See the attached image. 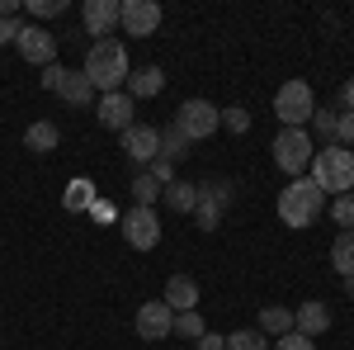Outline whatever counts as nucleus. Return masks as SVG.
Instances as JSON below:
<instances>
[{"label":"nucleus","mask_w":354,"mask_h":350,"mask_svg":"<svg viewBox=\"0 0 354 350\" xmlns=\"http://www.w3.org/2000/svg\"><path fill=\"white\" fill-rule=\"evenodd\" d=\"M81 71H85V81L95 85V95H113V90L128 85L133 62H128V48H123L118 38H100V43H90Z\"/></svg>","instance_id":"nucleus-1"},{"label":"nucleus","mask_w":354,"mask_h":350,"mask_svg":"<svg viewBox=\"0 0 354 350\" xmlns=\"http://www.w3.org/2000/svg\"><path fill=\"white\" fill-rule=\"evenodd\" d=\"M307 175H312V185L322 189V194H350L354 189V152H345L340 142H330V147H317V157L307 166Z\"/></svg>","instance_id":"nucleus-2"},{"label":"nucleus","mask_w":354,"mask_h":350,"mask_svg":"<svg viewBox=\"0 0 354 350\" xmlns=\"http://www.w3.org/2000/svg\"><path fill=\"white\" fill-rule=\"evenodd\" d=\"M326 213V194L312 185V175H298L279 189V218L283 227H312L317 218Z\"/></svg>","instance_id":"nucleus-3"},{"label":"nucleus","mask_w":354,"mask_h":350,"mask_svg":"<svg viewBox=\"0 0 354 350\" xmlns=\"http://www.w3.org/2000/svg\"><path fill=\"white\" fill-rule=\"evenodd\" d=\"M312 157H317V142L307 128H279V137H274V166L279 170H288L298 180V175H307Z\"/></svg>","instance_id":"nucleus-4"},{"label":"nucleus","mask_w":354,"mask_h":350,"mask_svg":"<svg viewBox=\"0 0 354 350\" xmlns=\"http://www.w3.org/2000/svg\"><path fill=\"white\" fill-rule=\"evenodd\" d=\"M274 114H279L283 128H307L312 114H317V95H312V85H307V81H283V85H279V95H274Z\"/></svg>","instance_id":"nucleus-5"},{"label":"nucleus","mask_w":354,"mask_h":350,"mask_svg":"<svg viewBox=\"0 0 354 350\" xmlns=\"http://www.w3.org/2000/svg\"><path fill=\"white\" fill-rule=\"evenodd\" d=\"M236 199V185L232 180H198V204H194V222L203 232H218L222 227V213L232 209Z\"/></svg>","instance_id":"nucleus-6"},{"label":"nucleus","mask_w":354,"mask_h":350,"mask_svg":"<svg viewBox=\"0 0 354 350\" xmlns=\"http://www.w3.org/2000/svg\"><path fill=\"white\" fill-rule=\"evenodd\" d=\"M170 123L189 137V142H203V137H213L222 128V109L213 105V100H185V105L175 109Z\"/></svg>","instance_id":"nucleus-7"},{"label":"nucleus","mask_w":354,"mask_h":350,"mask_svg":"<svg viewBox=\"0 0 354 350\" xmlns=\"http://www.w3.org/2000/svg\"><path fill=\"white\" fill-rule=\"evenodd\" d=\"M118 227H123V242L133 246V251H151V246H161V218L156 209H128V213L118 218Z\"/></svg>","instance_id":"nucleus-8"},{"label":"nucleus","mask_w":354,"mask_h":350,"mask_svg":"<svg viewBox=\"0 0 354 350\" xmlns=\"http://www.w3.org/2000/svg\"><path fill=\"white\" fill-rule=\"evenodd\" d=\"M118 28L133 38H151L161 28V5L156 0H118Z\"/></svg>","instance_id":"nucleus-9"},{"label":"nucleus","mask_w":354,"mask_h":350,"mask_svg":"<svg viewBox=\"0 0 354 350\" xmlns=\"http://www.w3.org/2000/svg\"><path fill=\"white\" fill-rule=\"evenodd\" d=\"M15 48H19V57L33 62V67H53L57 62V33H48L43 24H24L19 38H15Z\"/></svg>","instance_id":"nucleus-10"},{"label":"nucleus","mask_w":354,"mask_h":350,"mask_svg":"<svg viewBox=\"0 0 354 350\" xmlns=\"http://www.w3.org/2000/svg\"><path fill=\"white\" fill-rule=\"evenodd\" d=\"M123 152H128V161L151 166L161 157V128H156V123H133V128L123 133Z\"/></svg>","instance_id":"nucleus-11"},{"label":"nucleus","mask_w":354,"mask_h":350,"mask_svg":"<svg viewBox=\"0 0 354 350\" xmlns=\"http://www.w3.org/2000/svg\"><path fill=\"white\" fill-rule=\"evenodd\" d=\"M95 114L109 133H128L133 128V95L128 90H113V95H100L95 100Z\"/></svg>","instance_id":"nucleus-12"},{"label":"nucleus","mask_w":354,"mask_h":350,"mask_svg":"<svg viewBox=\"0 0 354 350\" xmlns=\"http://www.w3.org/2000/svg\"><path fill=\"white\" fill-rule=\"evenodd\" d=\"M133 326H137L142 341H165V336L175 331V313L156 298V303H142V308H137V322Z\"/></svg>","instance_id":"nucleus-13"},{"label":"nucleus","mask_w":354,"mask_h":350,"mask_svg":"<svg viewBox=\"0 0 354 350\" xmlns=\"http://www.w3.org/2000/svg\"><path fill=\"white\" fill-rule=\"evenodd\" d=\"M81 24L95 43H100V38H113V28H118V0H85Z\"/></svg>","instance_id":"nucleus-14"},{"label":"nucleus","mask_w":354,"mask_h":350,"mask_svg":"<svg viewBox=\"0 0 354 350\" xmlns=\"http://www.w3.org/2000/svg\"><path fill=\"white\" fill-rule=\"evenodd\" d=\"M293 331H302V336H326L330 331V308L322 298H307L302 308H293Z\"/></svg>","instance_id":"nucleus-15"},{"label":"nucleus","mask_w":354,"mask_h":350,"mask_svg":"<svg viewBox=\"0 0 354 350\" xmlns=\"http://www.w3.org/2000/svg\"><path fill=\"white\" fill-rule=\"evenodd\" d=\"M161 303L170 308V313H198V284H194L189 274H170Z\"/></svg>","instance_id":"nucleus-16"},{"label":"nucleus","mask_w":354,"mask_h":350,"mask_svg":"<svg viewBox=\"0 0 354 350\" xmlns=\"http://www.w3.org/2000/svg\"><path fill=\"white\" fill-rule=\"evenodd\" d=\"M133 100H151V95H161L165 90V71L161 67H137V71H128V85H123Z\"/></svg>","instance_id":"nucleus-17"},{"label":"nucleus","mask_w":354,"mask_h":350,"mask_svg":"<svg viewBox=\"0 0 354 350\" xmlns=\"http://www.w3.org/2000/svg\"><path fill=\"white\" fill-rule=\"evenodd\" d=\"M57 142H62V128L48 123V119H38V123H28V128H24V147H28V152H38V157L57 152Z\"/></svg>","instance_id":"nucleus-18"},{"label":"nucleus","mask_w":354,"mask_h":350,"mask_svg":"<svg viewBox=\"0 0 354 350\" xmlns=\"http://www.w3.org/2000/svg\"><path fill=\"white\" fill-rule=\"evenodd\" d=\"M161 199H165L170 213H194V204H198V185H194V180H170V185L161 189Z\"/></svg>","instance_id":"nucleus-19"},{"label":"nucleus","mask_w":354,"mask_h":350,"mask_svg":"<svg viewBox=\"0 0 354 350\" xmlns=\"http://www.w3.org/2000/svg\"><path fill=\"white\" fill-rule=\"evenodd\" d=\"M57 100H62V105H90V100H100V95H95V85L85 81V71H66V81H62V90H57Z\"/></svg>","instance_id":"nucleus-20"},{"label":"nucleus","mask_w":354,"mask_h":350,"mask_svg":"<svg viewBox=\"0 0 354 350\" xmlns=\"http://www.w3.org/2000/svg\"><path fill=\"white\" fill-rule=\"evenodd\" d=\"M185 157H189V137L180 133V128H175V123H165L161 128V161H185Z\"/></svg>","instance_id":"nucleus-21"},{"label":"nucleus","mask_w":354,"mask_h":350,"mask_svg":"<svg viewBox=\"0 0 354 350\" xmlns=\"http://www.w3.org/2000/svg\"><path fill=\"white\" fill-rule=\"evenodd\" d=\"M100 194H95V180H71L66 194H62V204L71 209V213H90V204H95Z\"/></svg>","instance_id":"nucleus-22"},{"label":"nucleus","mask_w":354,"mask_h":350,"mask_svg":"<svg viewBox=\"0 0 354 350\" xmlns=\"http://www.w3.org/2000/svg\"><path fill=\"white\" fill-rule=\"evenodd\" d=\"M330 265H335V274H345V279L354 274V232H340L330 242Z\"/></svg>","instance_id":"nucleus-23"},{"label":"nucleus","mask_w":354,"mask_h":350,"mask_svg":"<svg viewBox=\"0 0 354 350\" xmlns=\"http://www.w3.org/2000/svg\"><path fill=\"white\" fill-rule=\"evenodd\" d=\"M260 331L274 336V341L288 336V331H293V308H265V313H260Z\"/></svg>","instance_id":"nucleus-24"},{"label":"nucleus","mask_w":354,"mask_h":350,"mask_svg":"<svg viewBox=\"0 0 354 350\" xmlns=\"http://www.w3.org/2000/svg\"><path fill=\"white\" fill-rule=\"evenodd\" d=\"M312 128H317V137H322V142H335V128H340V109H317V114H312Z\"/></svg>","instance_id":"nucleus-25"},{"label":"nucleus","mask_w":354,"mask_h":350,"mask_svg":"<svg viewBox=\"0 0 354 350\" xmlns=\"http://www.w3.org/2000/svg\"><path fill=\"white\" fill-rule=\"evenodd\" d=\"M208 326H203V317L198 313H175V331L170 336H180V341H198Z\"/></svg>","instance_id":"nucleus-26"},{"label":"nucleus","mask_w":354,"mask_h":350,"mask_svg":"<svg viewBox=\"0 0 354 350\" xmlns=\"http://www.w3.org/2000/svg\"><path fill=\"white\" fill-rule=\"evenodd\" d=\"M227 350H270V346H265V331L241 326V331H232V336H227Z\"/></svg>","instance_id":"nucleus-27"},{"label":"nucleus","mask_w":354,"mask_h":350,"mask_svg":"<svg viewBox=\"0 0 354 350\" xmlns=\"http://www.w3.org/2000/svg\"><path fill=\"white\" fill-rule=\"evenodd\" d=\"M133 199H137V209H151V204L161 199V185H156V180H151V175L142 170V175L133 180Z\"/></svg>","instance_id":"nucleus-28"},{"label":"nucleus","mask_w":354,"mask_h":350,"mask_svg":"<svg viewBox=\"0 0 354 350\" xmlns=\"http://www.w3.org/2000/svg\"><path fill=\"white\" fill-rule=\"evenodd\" d=\"M330 218H335L340 232H354V189H350V194H340V199L330 204Z\"/></svg>","instance_id":"nucleus-29"},{"label":"nucleus","mask_w":354,"mask_h":350,"mask_svg":"<svg viewBox=\"0 0 354 350\" xmlns=\"http://www.w3.org/2000/svg\"><path fill=\"white\" fill-rule=\"evenodd\" d=\"M66 10V0H28V15H33V24L38 19H57Z\"/></svg>","instance_id":"nucleus-30"},{"label":"nucleus","mask_w":354,"mask_h":350,"mask_svg":"<svg viewBox=\"0 0 354 350\" xmlns=\"http://www.w3.org/2000/svg\"><path fill=\"white\" fill-rule=\"evenodd\" d=\"M222 123H227V133H250V114H245L241 105L227 109V114H222Z\"/></svg>","instance_id":"nucleus-31"},{"label":"nucleus","mask_w":354,"mask_h":350,"mask_svg":"<svg viewBox=\"0 0 354 350\" xmlns=\"http://www.w3.org/2000/svg\"><path fill=\"white\" fill-rule=\"evenodd\" d=\"M270 350H317V341H312V336H302V331H288V336H279Z\"/></svg>","instance_id":"nucleus-32"},{"label":"nucleus","mask_w":354,"mask_h":350,"mask_svg":"<svg viewBox=\"0 0 354 350\" xmlns=\"http://www.w3.org/2000/svg\"><path fill=\"white\" fill-rule=\"evenodd\" d=\"M38 81H43V90H53V95H57L62 81H66V67H57V62H53V67H43V76H38Z\"/></svg>","instance_id":"nucleus-33"},{"label":"nucleus","mask_w":354,"mask_h":350,"mask_svg":"<svg viewBox=\"0 0 354 350\" xmlns=\"http://www.w3.org/2000/svg\"><path fill=\"white\" fill-rule=\"evenodd\" d=\"M90 218H95V222H118V218H123V213L113 209L109 199H95V204H90Z\"/></svg>","instance_id":"nucleus-34"},{"label":"nucleus","mask_w":354,"mask_h":350,"mask_svg":"<svg viewBox=\"0 0 354 350\" xmlns=\"http://www.w3.org/2000/svg\"><path fill=\"white\" fill-rule=\"evenodd\" d=\"M147 175H151V180H156V185H170V180H175V166L170 161H161V157H156V161H151V170H147Z\"/></svg>","instance_id":"nucleus-35"},{"label":"nucleus","mask_w":354,"mask_h":350,"mask_svg":"<svg viewBox=\"0 0 354 350\" xmlns=\"http://www.w3.org/2000/svg\"><path fill=\"white\" fill-rule=\"evenodd\" d=\"M335 142H340V147H354V114H340V128H335Z\"/></svg>","instance_id":"nucleus-36"},{"label":"nucleus","mask_w":354,"mask_h":350,"mask_svg":"<svg viewBox=\"0 0 354 350\" xmlns=\"http://www.w3.org/2000/svg\"><path fill=\"white\" fill-rule=\"evenodd\" d=\"M19 19H0V48H5V43H15V38H19Z\"/></svg>","instance_id":"nucleus-37"},{"label":"nucleus","mask_w":354,"mask_h":350,"mask_svg":"<svg viewBox=\"0 0 354 350\" xmlns=\"http://www.w3.org/2000/svg\"><path fill=\"white\" fill-rule=\"evenodd\" d=\"M198 350H227V336H213V331H203V336H198Z\"/></svg>","instance_id":"nucleus-38"},{"label":"nucleus","mask_w":354,"mask_h":350,"mask_svg":"<svg viewBox=\"0 0 354 350\" xmlns=\"http://www.w3.org/2000/svg\"><path fill=\"white\" fill-rule=\"evenodd\" d=\"M340 105H345V114H354V76L340 85Z\"/></svg>","instance_id":"nucleus-39"},{"label":"nucleus","mask_w":354,"mask_h":350,"mask_svg":"<svg viewBox=\"0 0 354 350\" xmlns=\"http://www.w3.org/2000/svg\"><path fill=\"white\" fill-rule=\"evenodd\" d=\"M345 289H350V294H354V274H350V279H345Z\"/></svg>","instance_id":"nucleus-40"}]
</instances>
